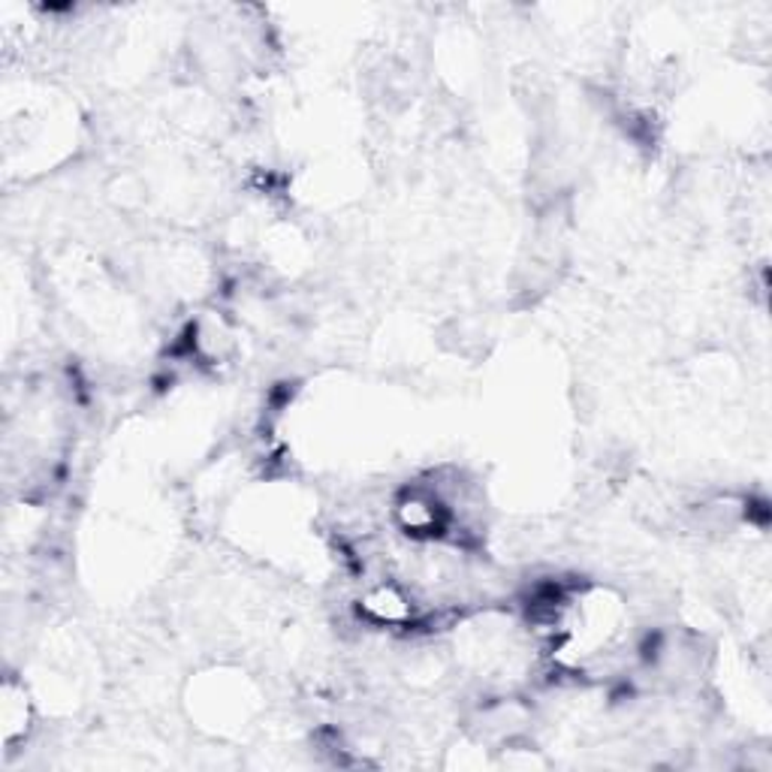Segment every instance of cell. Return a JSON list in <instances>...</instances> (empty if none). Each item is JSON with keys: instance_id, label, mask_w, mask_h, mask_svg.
Returning a JSON list of instances; mask_svg holds the SVG:
<instances>
[{"instance_id": "obj_1", "label": "cell", "mask_w": 772, "mask_h": 772, "mask_svg": "<svg viewBox=\"0 0 772 772\" xmlns=\"http://www.w3.org/2000/svg\"><path fill=\"white\" fill-rule=\"evenodd\" d=\"M0 721H3V740L7 745L24 740L28 733V721H31V697L24 691V685L15 679H7L3 685V700H0Z\"/></svg>"}]
</instances>
